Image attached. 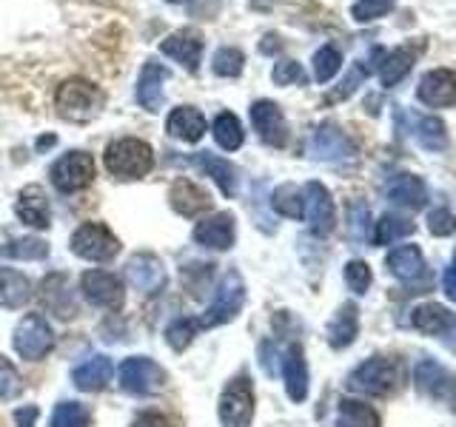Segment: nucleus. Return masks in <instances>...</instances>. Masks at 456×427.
<instances>
[{"mask_svg":"<svg viewBox=\"0 0 456 427\" xmlns=\"http://www.w3.org/2000/svg\"><path fill=\"white\" fill-rule=\"evenodd\" d=\"M54 106L57 114L69 123H89L106 109V92L83 77H69L57 89Z\"/></svg>","mask_w":456,"mask_h":427,"instance_id":"nucleus-1","label":"nucleus"},{"mask_svg":"<svg viewBox=\"0 0 456 427\" xmlns=\"http://www.w3.org/2000/svg\"><path fill=\"white\" fill-rule=\"evenodd\" d=\"M106 171L118 180H142L154 168V149L140 137H118L103 151Z\"/></svg>","mask_w":456,"mask_h":427,"instance_id":"nucleus-2","label":"nucleus"},{"mask_svg":"<svg viewBox=\"0 0 456 427\" xmlns=\"http://www.w3.org/2000/svg\"><path fill=\"white\" fill-rule=\"evenodd\" d=\"M403 384V365L394 356H370L348 374V391L362 396H391Z\"/></svg>","mask_w":456,"mask_h":427,"instance_id":"nucleus-3","label":"nucleus"},{"mask_svg":"<svg viewBox=\"0 0 456 427\" xmlns=\"http://www.w3.org/2000/svg\"><path fill=\"white\" fill-rule=\"evenodd\" d=\"M246 305V282L237 274V270H228V274L220 279L217 291H214L211 305L200 313L194 319L197 327H217V325H228L232 319H237V313Z\"/></svg>","mask_w":456,"mask_h":427,"instance_id":"nucleus-4","label":"nucleus"},{"mask_svg":"<svg viewBox=\"0 0 456 427\" xmlns=\"http://www.w3.org/2000/svg\"><path fill=\"white\" fill-rule=\"evenodd\" d=\"M12 345L18 350L20 359L26 362H37L46 359V356L54 350V331L49 319L43 313H26V317L14 327Z\"/></svg>","mask_w":456,"mask_h":427,"instance_id":"nucleus-5","label":"nucleus"},{"mask_svg":"<svg viewBox=\"0 0 456 427\" xmlns=\"http://www.w3.org/2000/svg\"><path fill=\"white\" fill-rule=\"evenodd\" d=\"M71 254L89 262H109L120 254V239L111 234V228L103 222H83L75 228L69 239Z\"/></svg>","mask_w":456,"mask_h":427,"instance_id":"nucleus-6","label":"nucleus"},{"mask_svg":"<svg viewBox=\"0 0 456 427\" xmlns=\"http://www.w3.org/2000/svg\"><path fill=\"white\" fill-rule=\"evenodd\" d=\"M220 424L223 427H251L254 422V384L248 374H237L220 393Z\"/></svg>","mask_w":456,"mask_h":427,"instance_id":"nucleus-7","label":"nucleus"},{"mask_svg":"<svg viewBox=\"0 0 456 427\" xmlns=\"http://www.w3.org/2000/svg\"><path fill=\"white\" fill-rule=\"evenodd\" d=\"M120 388L132 396H149L166 388L168 374L163 370L160 362L149 359V356H128L118 370Z\"/></svg>","mask_w":456,"mask_h":427,"instance_id":"nucleus-8","label":"nucleus"},{"mask_svg":"<svg viewBox=\"0 0 456 427\" xmlns=\"http://www.w3.org/2000/svg\"><path fill=\"white\" fill-rule=\"evenodd\" d=\"M52 185L61 194H77L83 189H89L94 180V160L86 151H66L63 157H57L49 168Z\"/></svg>","mask_w":456,"mask_h":427,"instance_id":"nucleus-9","label":"nucleus"},{"mask_svg":"<svg viewBox=\"0 0 456 427\" xmlns=\"http://www.w3.org/2000/svg\"><path fill=\"white\" fill-rule=\"evenodd\" d=\"M80 291L86 296V302L103 310H120L126 302V288L123 279L118 274L103 268H92L80 277Z\"/></svg>","mask_w":456,"mask_h":427,"instance_id":"nucleus-10","label":"nucleus"},{"mask_svg":"<svg viewBox=\"0 0 456 427\" xmlns=\"http://www.w3.org/2000/svg\"><path fill=\"white\" fill-rule=\"evenodd\" d=\"M126 282L142 296H154L166 288L168 274H166V265L157 254L151 251H137L128 256L126 262Z\"/></svg>","mask_w":456,"mask_h":427,"instance_id":"nucleus-11","label":"nucleus"},{"mask_svg":"<svg viewBox=\"0 0 456 427\" xmlns=\"http://www.w3.org/2000/svg\"><path fill=\"white\" fill-rule=\"evenodd\" d=\"M411 325L419 334L434 336L439 342H445L448 348H456V313L448 310L445 305L425 302L411 310Z\"/></svg>","mask_w":456,"mask_h":427,"instance_id":"nucleus-12","label":"nucleus"},{"mask_svg":"<svg viewBox=\"0 0 456 427\" xmlns=\"http://www.w3.org/2000/svg\"><path fill=\"white\" fill-rule=\"evenodd\" d=\"M303 199H305V217L303 220H308L311 231L317 237H328L337 228V205H334L331 191H328L322 182L311 180L303 189Z\"/></svg>","mask_w":456,"mask_h":427,"instance_id":"nucleus-13","label":"nucleus"},{"mask_svg":"<svg viewBox=\"0 0 456 427\" xmlns=\"http://www.w3.org/2000/svg\"><path fill=\"white\" fill-rule=\"evenodd\" d=\"M311 157L322 163H342V160H354L356 146L354 140L342 132L334 123H322L317 132L311 134Z\"/></svg>","mask_w":456,"mask_h":427,"instance_id":"nucleus-14","label":"nucleus"},{"mask_svg":"<svg viewBox=\"0 0 456 427\" xmlns=\"http://www.w3.org/2000/svg\"><path fill=\"white\" fill-rule=\"evenodd\" d=\"M251 125L265 146L282 149L289 142V123H285V114L274 100H256V103H251Z\"/></svg>","mask_w":456,"mask_h":427,"instance_id":"nucleus-15","label":"nucleus"},{"mask_svg":"<svg viewBox=\"0 0 456 427\" xmlns=\"http://www.w3.org/2000/svg\"><path fill=\"white\" fill-rule=\"evenodd\" d=\"M419 103L428 109H451L456 106V71L453 68H431L425 71L417 85Z\"/></svg>","mask_w":456,"mask_h":427,"instance_id":"nucleus-16","label":"nucleus"},{"mask_svg":"<svg viewBox=\"0 0 456 427\" xmlns=\"http://www.w3.org/2000/svg\"><path fill=\"white\" fill-rule=\"evenodd\" d=\"M191 239L197 246L211 248V251H228L237 239V222L232 211H220L208 220H200L191 231Z\"/></svg>","mask_w":456,"mask_h":427,"instance_id":"nucleus-17","label":"nucleus"},{"mask_svg":"<svg viewBox=\"0 0 456 427\" xmlns=\"http://www.w3.org/2000/svg\"><path fill=\"white\" fill-rule=\"evenodd\" d=\"M203 46H206V40L197 28H177V32H171L160 43V52L171 57L175 63H180L185 71H197L200 57H203Z\"/></svg>","mask_w":456,"mask_h":427,"instance_id":"nucleus-18","label":"nucleus"},{"mask_svg":"<svg viewBox=\"0 0 456 427\" xmlns=\"http://www.w3.org/2000/svg\"><path fill=\"white\" fill-rule=\"evenodd\" d=\"M168 203H171V208L180 214V217L197 220V217H203L206 211H211L214 199H211V194L200 182L183 177V180H177L168 189Z\"/></svg>","mask_w":456,"mask_h":427,"instance_id":"nucleus-19","label":"nucleus"},{"mask_svg":"<svg viewBox=\"0 0 456 427\" xmlns=\"http://www.w3.org/2000/svg\"><path fill=\"white\" fill-rule=\"evenodd\" d=\"M14 211L23 225L28 228H37V231H46L52 225V205H49V197L40 185L28 182L18 191V203H14Z\"/></svg>","mask_w":456,"mask_h":427,"instance_id":"nucleus-20","label":"nucleus"},{"mask_svg":"<svg viewBox=\"0 0 456 427\" xmlns=\"http://www.w3.org/2000/svg\"><path fill=\"white\" fill-rule=\"evenodd\" d=\"M282 379H285V391H289L291 402H305L311 376H308L305 350L299 342H291L289 350L282 353Z\"/></svg>","mask_w":456,"mask_h":427,"instance_id":"nucleus-21","label":"nucleus"},{"mask_svg":"<svg viewBox=\"0 0 456 427\" xmlns=\"http://www.w3.org/2000/svg\"><path fill=\"white\" fill-rule=\"evenodd\" d=\"M37 296H40L43 308L54 313V317L75 319L77 305H75V299H71V291L66 285V274H49L37 285Z\"/></svg>","mask_w":456,"mask_h":427,"instance_id":"nucleus-22","label":"nucleus"},{"mask_svg":"<svg viewBox=\"0 0 456 427\" xmlns=\"http://www.w3.org/2000/svg\"><path fill=\"white\" fill-rule=\"evenodd\" d=\"M168 80V68L157 60H149L142 66L140 77H137V103L146 109V111H160L166 92H163V83Z\"/></svg>","mask_w":456,"mask_h":427,"instance_id":"nucleus-23","label":"nucleus"},{"mask_svg":"<svg viewBox=\"0 0 456 427\" xmlns=\"http://www.w3.org/2000/svg\"><path fill=\"white\" fill-rule=\"evenodd\" d=\"M166 132L171 137H177L180 142H189V146H194V142H200L206 134V114L200 109H194V106H177L175 111L168 114Z\"/></svg>","mask_w":456,"mask_h":427,"instance_id":"nucleus-24","label":"nucleus"},{"mask_svg":"<svg viewBox=\"0 0 456 427\" xmlns=\"http://www.w3.org/2000/svg\"><path fill=\"white\" fill-rule=\"evenodd\" d=\"M385 194H388V199L396 208H405V211H419L428 203V189L417 174L391 177V182L385 185Z\"/></svg>","mask_w":456,"mask_h":427,"instance_id":"nucleus-25","label":"nucleus"},{"mask_svg":"<svg viewBox=\"0 0 456 427\" xmlns=\"http://www.w3.org/2000/svg\"><path fill=\"white\" fill-rule=\"evenodd\" d=\"M356 336H360V308L354 302H346L339 305L334 319L328 322V345L334 350H346L354 345Z\"/></svg>","mask_w":456,"mask_h":427,"instance_id":"nucleus-26","label":"nucleus"},{"mask_svg":"<svg viewBox=\"0 0 456 427\" xmlns=\"http://www.w3.org/2000/svg\"><path fill=\"white\" fill-rule=\"evenodd\" d=\"M111 374H114V367L109 356H92V359H86L83 365L71 370V382H75V388L83 393H97L111 382Z\"/></svg>","mask_w":456,"mask_h":427,"instance_id":"nucleus-27","label":"nucleus"},{"mask_svg":"<svg viewBox=\"0 0 456 427\" xmlns=\"http://www.w3.org/2000/svg\"><path fill=\"white\" fill-rule=\"evenodd\" d=\"M388 270L403 282H417L425 277V256L417 246H396L385 256Z\"/></svg>","mask_w":456,"mask_h":427,"instance_id":"nucleus-28","label":"nucleus"},{"mask_svg":"<svg viewBox=\"0 0 456 427\" xmlns=\"http://www.w3.org/2000/svg\"><path fill=\"white\" fill-rule=\"evenodd\" d=\"M413 384H417V391L425 393V396L445 399L453 391V376L439 362L425 359V362H419L417 367H413Z\"/></svg>","mask_w":456,"mask_h":427,"instance_id":"nucleus-29","label":"nucleus"},{"mask_svg":"<svg viewBox=\"0 0 456 427\" xmlns=\"http://www.w3.org/2000/svg\"><path fill=\"white\" fill-rule=\"evenodd\" d=\"M194 163H197L200 168H203L214 182L220 185V191H223L225 197H234V194H237V189H240V171H237L234 163L223 160V157L211 154V151H200Z\"/></svg>","mask_w":456,"mask_h":427,"instance_id":"nucleus-30","label":"nucleus"},{"mask_svg":"<svg viewBox=\"0 0 456 427\" xmlns=\"http://www.w3.org/2000/svg\"><path fill=\"white\" fill-rule=\"evenodd\" d=\"M28 299H32V279L14 268H0V308H23Z\"/></svg>","mask_w":456,"mask_h":427,"instance_id":"nucleus-31","label":"nucleus"},{"mask_svg":"<svg viewBox=\"0 0 456 427\" xmlns=\"http://www.w3.org/2000/svg\"><path fill=\"white\" fill-rule=\"evenodd\" d=\"M413 63H417V52H413L411 46H396L385 54L382 63H379V80H382L385 89H394L396 83H403L411 75Z\"/></svg>","mask_w":456,"mask_h":427,"instance_id":"nucleus-32","label":"nucleus"},{"mask_svg":"<svg viewBox=\"0 0 456 427\" xmlns=\"http://www.w3.org/2000/svg\"><path fill=\"white\" fill-rule=\"evenodd\" d=\"M337 427H382L379 413L360 399H339Z\"/></svg>","mask_w":456,"mask_h":427,"instance_id":"nucleus-33","label":"nucleus"},{"mask_svg":"<svg viewBox=\"0 0 456 427\" xmlns=\"http://www.w3.org/2000/svg\"><path fill=\"white\" fill-rule=\"evenodd\" d=\"M413 137L422 149L428 151H445L448 149V132L445 123L434 114H425V117H413Z\"/></svg>","mask_w":456,"mask_h":427,"instance_id":"nucleus-34","label":"nucleus"},{"mask_svg":"<svg viewBox=\"0 0 456 427\" xmlns=\"http://www.w3.org/2000/svg\"><path fill=\"white\" fill-rule=\"evenodd\" d=\"M271 208H274L280 217L289 220H303L305 217V199H303V189H297L291 182H282L271 194Z\"/></svg>","mask_w":456,"mask_h":427,"instance_id":"nucleus-35","label":"nucleus"},{"mask_svg":"<svg viewBox=\"0 0 456 427\" xmlns=\"http://www.w3.org/2000/svg\"><path fill=\"white\" fill-rule=\"evenodd\" d=\"M0 256H4V260H26V262L46 260L49 242L37 239V237H18V239L4 242V246H0Z\"/></svg>","mask_w":456,"mask_h":427,"instance_id":"nucleus-36","label":"nucleus"},{"mask_svg":"<svg viewBox=\"0 0 456 427\" xmlns=\"http://www.w3.org/2000/svg\"><path fill=\"white\" fill-rule=\"evenodd\" d=\"M214 140L225 151H237L246 142V132H242V123L234 111H220L214 117Z\"/></svg>","mask_w":456,"mask_h":427,"instance_id":"nucleus-37","label":"nucleus"},{"mask_svg":"<svg viewBox=\"0 0 456 427\" xmlns=\"http://www.w3.org/2000/svg\"><path fill=\"white\" fill-rule=\"evenodd\" d=\"M413 234V222L399 217V214H385V217L377 222V231H374V242L377 246H394L396 239H403Z\"/></svg>","mask_w":456,"mask_h":427,"instance_id":"nucleus-38","label":"nucleus"},{"mask_svg":"<svg viewBox=\"0 0 456 427\" xmlns=\"http://www.w3.org/2000/svg\"><path fill=\"white\" fill-rule=\"evenodd\" d=\"M314 77H317V83H328L337 77V71L342 68V54L337 46H320L317 52H314Z\"/></svg>","mask_w":456,"mask_h":427,"instance_id":"nucleus-39","label":"nucleus"},{"mask_svg":"<svg viewBox=\"0 0 456 427\" xmlns=\"http://www.w3.org/2000/svg\"><path fill=\"white\" fill-rule=\"evenodd\" d=\"M211 68L217 77H240L242 68H246V54L234 46H223V49H217V54H214Z\"/></svg>","mask_w":456,"mask_h":427,"instance_id":"nucleus-40","label":"nucleus"},{"mask_svg":"<svg viewBox=\"0 0 456 427\" xmlns=\"http://www.w3.org/2000/svg\"><path fill=\"white\" fill-rule=\"evenodd\" d=\"M49 427H89V410L77 402H61L52 410Z\"/></svg>","mask_w":456,"mask_h":427,"instance_id":"nucleus-41","label":"nucleus"},{"mask_svg":"<svg viewBox=\"0 0 456 427\" xmlns=\"http://www.w3.org/2000/svg\"><path fill=\"white\" fill-rule=\"evenodd\" d=\"M197 334H200L197 322H194L191 317H183V319H177V322H171V325H168L166 342H168V348H171V350L183 353V350L189 348L191 342H194V336H197Z\"/></svg>","mask_w":456,"mask_h":427,"instance_id":"nucleus-42","label":"nucleus"},{"mask_svg":"<svg viewBox=\"0 0 456 427\" xmlns=\"http://www.w3.org/2000/svg\"><path fill=\"white\" fill-rule=\"evenodd\" d=\"M348 237L354 242H365L370 237V208L365 203L348 205Z\"/></svg>","mask_w":456,"mask_h":427,"instance_id":"nucleus-43","label":"nucleus"},{"mask_svg":"<svg viewBox=\"0 0 456 427\" xmlns=\"http://www.w3.org/2000/svg\"><path fill=\"white\" fill-rule=\"evenodd\" d=\"M388 12H394V0H356L351 6V18L356 23H370L385 18Z\"/></svg>","mask_w":456,"mask_h":427,"instance_id":"nucleus-44","label":"nucleus"},{"mask_svg":"<svg viewBox=\"0 0 456 427\" xmlns=\"http://www.w3.org/2000/svg\"><path fill=\"white\" fill-rule=\"evenodd\" d=\"M194 282H185V288H189L191 296H203L206 288H208V282L214 279V265L211 262H197V265H185L183 268V279H191Z\"/></svg>","mask_w":456,"mask_h":427,"instance_id":"nucleus-45","label":"nucleus"},{"mask_svg":"<svg viewBox=\"0 0 456 427\" xmlns=\"http://www.w3.org/2000/svg\"><path fill=\"white\" fill-rule=\"evenodd\" d=\"M23 393V379L6 356H0V399H18Z\"/></svg>","mask_w":456,"mask_h":427,"instance_id":"nucleus-46","label":"nucleus"},{"mask_svg":"<svg viewBox=\"0 0 456 427\" xmlns=\"http://www.w3.org/2000/svg\"><path fill=\"white\" fill-rule=\"evenodd\" d=\"M370 282H374V274H370L368 262L362 260H351L346 265V285L354 291V294H365L370 288Z\"/></svg>","mask_w":456,"mask_h":427,"instance_id":"nucleus-47","label":"nucleus"},{"mask_svg":"<svg viewBox=\"0 0 456 427\" xmlns=\"http://www.w3.org/2000/svg\"><path fill=\"white\" fill-rule=\"evenodd\" d=\"M428 231L434 237H453L456 234V217L448 208H434L428 214Z\"/></svg>","mask_w":456,"mask_h":427,"instance_id":"nucleus-48","label":"nucleus"},{"mask_svg":"<svg viewBox=\"0 0 456 427\" xmlns=\"http://www.w3.org/2000/svg\"><path fill=\"white\" fill-rule=\"evenodd\" d=\"M271 80L277 85H294V83H305V71L297 60H280L271 71Z\"/></svg>","mask_w":456,"mask_h":427,"instance_id":"nucleus-49","label":"nucleus"},{"mask_svg":"<svg viewBox=\"0 0 456 427\" xmlns=\"http://www.w3.org/2000/svg\"><path fill=\"white\" fill-rule=\"evenodd\" d=\"M365 77H368V68H365L362 63H356V66L348 71V77L339 83V89H334L331 94H328V100H331V103H337V100H346V97H351V94L356 92V85H360Z\"/></svg>","mask_w":456,"mask_h":427,"instance_id":"nucleus-50","label":"nucleus"},{"mask_svg":"<svg viewBox=\"0 0 456 427\" xmlns=\"http://www.w3.org/2000/svg\"><path fill=\"white\" fill-rule=\"evenodd\" d=\"M132 427H177V424L171 422L166 413H160V410H142V413H137V416H134Z\"/></svg>","mask_w":456,"mask_h":427,"instance_id":"nucleus-51","label":"nucleus"},{"mask_svg":"<svg viewBox=\"0 0 456 427\" xmlns=\"http://www.w3.org/2000/svg\"><path fill=\"white\" fill-rule=\"evenodd\" d=\"M37 416H40L37 405H28V407H18V410H14V422H18V427H35Z\"/></svg>","mask_w":456,"mask_h":427,"instance_id":"nucleus-52","label":"nucleus"},{"mask_svg":"<svg viewBox=\"0 0 456 427\" xmlns=\"http://www.w3.org/2000/svg\"><path fill=\"white\" fill-rule=\"evenodd\" d=\"M442 288H445L448 299H456V251L451 256V265L445 268V277H442Z\"/></svg>","mask_w":456,"mask_h":427,"instance_id":"nucleus-53","label":"nucleus"},{"mask_svg":"<svg viewBox=\"0 0 456 427\" xmlns=\"http://www.w3.org/2000/svg\"><path fill=\"white\" fill-rule=\"evenodd\" d=\"M280 49V43H277V35H268L263 43H260V52L263 54H271V52H277Z\"/></svg>","mask_w":456,"mask_h":427,"instance_id":"nucleus-54","label":"nucleus"},{"mask_svg":"<svg viewBox=\"0 0 456 427\" xmlns=\"http://www.w3.org/2000/svg\"><path fill=\"white\" fill-rule=\"evenodd\" d=\"M166 4H183V0H166Z\"/></svg>","mask_w":456,"mask_h":427,"instance_id":"nucleus-55","label":"nucleus"},{"mask_svg":"<svg viewBox=\"0 0 456 427\" xmlns=\"http://www.w3.org/2000/svg\"><path fill=\"white\" fill-rule=\"evenodd\" d=\"M453 410H456V393H453Z\"/></svg>","mask_w":456,"mask_h":427,"instance_id":"nucleus-56","label":"nucleus"}]
</instances>
